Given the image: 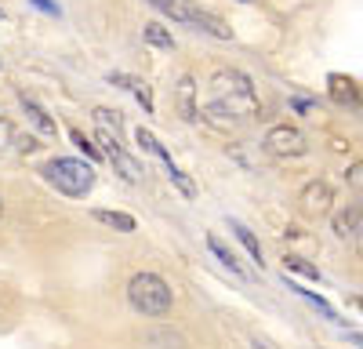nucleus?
<instances>
[{"mask_svg": "<svg viewBox=\"0 0 363 349\" xmlns=\"http://www.w3.org/2000/svg\"><path fill=\"white\" fill-rule=\"evenodd\" d=\"M69 138H73V145H77V150H80L87 160H95V164H99V160H106V157H102V150H99V145L91 142V138H87L80 128H73V131H69Z\"/></svg>", "mask_w": 363, "mask_h": 349, "instance_id": "nucleus-15", "label": "nucleus"}, {"mask_svg": "<svg viewBox=\"0 0 363 349\" xmlns=\"http://www.w3.org/2000/svg\"><path fill=\"white\" fill-rule=\"evenodd\" d=\"M211 87V99L200 109V116H211V121H251V116L262 113V99H258V87L247 73H240L233 66H218L207 80Z\"/></svg>", "mask_w": 363, "mask_h": 349, "instance_id": "nucleus-1", "label": "nucleus"}, {"mask_svg": "<svg viewBox=\"0 0 363 349\" xmlns=\"http://www.w3.org/2000/svg\"><path fill=\"white\" fill-rule=\"evenodd\" d=\"M352 302H356V309H359V313H363V295H359V299H352Z\"/></svg>", "mask_w": 363, "mask_h": 349, "instance_id": "nucleus-25", "label": "nucleus"}, {"mask_svg": "<svg viewBox=\"0 0 363 349\" xmlns=\"http://www.w3.org/2000/svg\"><path fill=\"white\" fill-rule=\"evenodd\" d=\"M327 87H330V95H335V102H345V106H359V102H363V99H359V87H356L349 77H330Z\"/></svg>", "mask_w": 363, "mask_h": 349, "instance_id": "nucleus-10", "label": "nucleus"}, {"mask_svg": "<svg viewBox=\"0 0 363 349\" xmlns=\"http://www.w3.org/2000/svg\"><path fill=\"white\" fill-rule=\"evenodd\" d=\"M298 204L309 218H323V215H330V208H335V189H330L327 179H313V182L301 186Z\"/></svg>", "mask_w": 363, "mask_h": 349, "instance_id": "nucleus-7", "label": "nucleus"}, {"mask_svg": "<svg viewBox=\"0 0 363 349\" xmlns=\"http://www.w3.org/2000/svg\"><path fill=\"white\" fill-rule=\"evenodd\" d=\"M345 182H349L352 189H363V160H356V164L345 171Z\"/></svg>", "mask_w": 363, "mask_h": 349, "instance_id": "nucleus-23", "label": "nucleus"}, {"mask_svg": "<svg viewBox=\"0 0 363 349\" xmlns=\"http://www.w3.org/2000/svg\"><path fill=\"white\" fill-rule=\"evenodd\" d=\"M0 18H8V15H4V8H0Z\"/></svg>", "mask_w": 363, "mask_h": 349, "instance_id": "nucleus-30", "label": "nucleus"}, {"mask_svg": "<svg viewBox=\"0 0 363 349\" xmlns=\"http://www.w3.org/2000/svg\"><path fill=\"white\" fill-rule=\"evenodd\" d=\"M240 4H255V0H240Z\"/></svg>", "mask_w": 363, "mask_h": 349, "instance_id": "nucleus-27", "label": "nucleus"}, {"mask_svg": "<svg viewBox=\"0 0 363 349\" xmlns=\"http://www.w3.org/2000/svg\"><path fill=\"white\" fill-rule=\"evenodd\" d=\"M18 102H22V113H26V121L33 124V128H37L40 135H51V138H55V121H51V113H44V109H40L37 102H29V99H18Z\"/></svg>", "mask_w": 363, "mask_h": 349, "instance_id": "nucleus-11", "label": "nucleus"}, {"mask_svg": "<svg viewBox=\"0 0 363 349\" xmlns=\"http://www.w3.org/2000/svg\"><path fill=\"white\" fill-rule=\"evenodd\" d=\"M95 145L102 150V157L113 164V171H116L124 182H142V164H138L131 153H124V145H120V138H116L113 131L99 128V138H95Z\"/></svg>", "mask_w": 363, "mask_h": 349, "instance_id": "nucleus-5", "label": "nucleus"}, {"mask_svg": "<svg viewBox=\"0 0 363 349\" xmlns=\"http://www.w3.org/2000/svg\"><path fill=\"white\" fill-rule=\"evenodd\" d=\"M178 109H182V116L186 121H200V109L193 106V77H182V84H178Z\"/></svg>", "mask_w": 363, "mask_h": 349, "instance_id": "nucleus-14", "label": "nucleus"}, {"mask_svg": "<svg viewBox=\"0 0 363 349\" xmlns=\"http://www.w3.org/2000/svg\"><path fill=\"white\" fill-rule=\"evenodd\" d=\"M95 121H99L106 131H113V135H116V131H120V124H124V116H120L116 109H106V106H99V109H95Z\"/></svg>", "mask_w": 363, "mask_h": 349, "instance_id": "nucleus-20", "label": "nucleus"}, {"mask_svg": "<svg viewBox=\"0 0 363 349\" xmlns=\"http://www.w3.org/2000/svg\"><path fill=\"white\" fill-rule=\"evenodd\" d=\"M40 171H44V179L66 196H87L91 189H95V167H91L87 160L62 157V160H48Z\"/></svg>", "mask_w": 363, "mask_h": 349, "instance_id": "nucleus-4", "label": "nucleus"}, {"mask_svg": "<svg viewBox=\"0 0 363 349\" xmlns=\"http://www.w3.org/2000/svg\"><path fill=\"white\" fill-rule=\"evenodd\" d=\"M294 291H298V295L306 299V302H313V306H316V309H320L323 316H335V309H330V306H327V302H323L320 295H313V291H306V287H294Z\"/></svg>", "mask_w": 363, "mask_h": 349, "instance_id": "nucleus-22", "label": "nucleus"}, {"mask_svg": "<svg viewBox=\"0 0 363 349\" xmlns=\"http://www.w3.org/2000/svg\"><path fill=\"white\" fill-rule=\"evenodd\" d=\"M128 302L131 309H138L142 316H164L174 306V291L164 277L157 273H135L128 280Z\"/></svg>", "mask_w": 363, "mask_h": 349, "instance_id": "nucleus-3", "label": "nucleus"}, {"mask_svg": "<svg viewBox=\"0 0 363 349\" xmlns=\"http://www.w3.org/2000/svg\"><path fill=\"white\" fill-rule=\"evenodd\" d=\"M135 142H138V150H145L149 157H157V160H164V164H174V160H171V150H167V145H164L153 131H149V128H138V131H135Z\"/></svg>", "mask_w": 363, "mask_h": 349, "instance_id": "nucleus-9", "label": "nucleus"}, {"mask_svg": "<svg viewBox=\"0 0 363 349\" xmlns=\"http://www.w3.org/2000/svg\"><path fill=\"white\" fill-rule=\"evenodd\" d=\"M109 84H116V87H128V92L142 102V109L145 113H153L157 109V102H153V87H149L145 80H138V77H128V73H113L109 77Z\"/></svg>", "mask_w": 363, "mask_h": 349, "instance_id": "nucleus-8", "label": "nucleus"}, {"mask_svg": "<svg viewBox=\"0 0 363 349\" xmlns=\"http://www.w3.org/2000/svg\"><path fill=\"white\" fill-rule=\"evenodd\" d=\"M349 338H352V342H356V345H363V335H349Z\"/></svg>", "mask_w": 363, "mask_h": 349, "instance_id": "nucleus-26", "label": "nucleus"}, {"mask_svg": "<svg viewBox=\"0 0 363 349\" xmlns=\"http://www.w3.org/2000/svg\"><path fill=\"white\" fill-rule=\"evenodd\" d=\"M15 138H18L15 124H11V121H4V116H0V150H8V145H15Z\"/></svg>", "mask_w": 363, "mask_h": 349, "instance_id": "nucleus-21", "label": "nucleus"}, {"mask_svg": "<svg viewBox=\"0 0 363 349\" xmlns=\"http://www.w3.org/2000/svg\"><path fill=\"white\" fill-rule=\"evenodd\" d=\"M91 215H95L102 226H109V229H116V233H135V218L131 215H124V211H109V208H95V211H91Z\"/></svg>", "mask_w": 363, "mask_h": 349, "instance_id": "nucleus-12", "label": "nucleus"}, {"mask_svg": "<svg viewBox=\"0 0 363 349\" xmlns=\"http://www.w3.org/2000/svg\"><path fill=\"white\" fill-rule=\"evenodd\" d=\"M149 4H153L160 15H167L171 22L189 26V29H196V33L211 37V40H233V29H229L222 18L207 15L203 8H196L193 0H149Z\"/></svg>", "mask_w": 363, "mask_h": 349, "instance_id": "nucleus-2", "label": "nucleus"}, {"mask_svg": "<svg viewBox=\"0 0 363 349\" xmlns=\"http://www.w3.org/2000/svg\"><path fill=\"white\" fill-rule=\"evenodd\" d=\"M145 40L153 44V48H167V51H174V37L167 33L164 26H157V22H149V26H145Z\"/></svg>", "mask_w": 363, "mask_h": 349, "instance_id": "nucleus-17", "label": "nucleus"}, {"mask_svg": "<svg viewBox=\"0 0 363 349\" xmlns=\"http://www.w3.org/2000/svg\"><path fill=\"white\" fill-rule=\"evenodd\" d=\"M229 226H233V233H236V240L244 244V248L251 251V258H255L258 266H262V248H258V240H255V233H251L247 226H240V222H229Z\"/></svg>", "mask_w": 363, "mask_h": 349, "instance_id": "nucleus-16", "label": "nucleus"}, {"mask_svg": "<svg viewBox=\"0 0 363 349\" xmlns=\"http://www.w3.org/2000/svg\"><path fill=\"white\" fill-rule=\"evenodd\" d=\"M167 174H171V182L178 186V193H182V196H196V186H193V179H189L186 171H178L174 164H167Z\"/></svg>", "mask_w": 363, "mask_h": 349, "instance_id": "nucleus-19", "label": "nucleus"}, {"mask_svg": "<svg viewBox=\"0 0 363 349\" xmlns=\"http://www.w3.org/2000/svg\"><path fill=\"white\" fill-rule=\"evenodd\" d=\"M255 349H265V345H262V342H255Z\"/></svg>", "mask_w": 363, "mask_h": 349, "instance_id": "nucleus-29", "label": "nucleus"}, {"mask_svg": "<svg viewBox=\"0 0 363 349\" xmlns=\"http://www.w3.org/2000/svg\"><path fill=\"white\" fill-rule=\"evenodd\" d=\"M33 4H37L40 11H48V15H58V8H55V0H33Z\"/></svg>", "mask_w": 363, "mask_h": 349, "instance_id": "nucleus-24", "label": "nucleus"}, {"mask_svg": "<svg viewBox=\"0 0 363 349\" xmlns=\"http://www.w3.org/2000/svg\"><path fill=\"white\" fill-rule=\"evenodd\" d=\"M284 266H287L291 273H298V277L320 280V270H316V266H309V262H306V258H298V255H287V258H284Z\"/></svg>", "mask_w": 363, "mask_h": 349, "instance_id": "nucleus-18", "label": "nucleus"}, {"mask_svg": "<svg viewBox=\"0 0 363 349\" xmlns=\"http://www.w3.org/2000/svg\"><path fill=\"white\" fill-rule=\"evenodd\" d=\"M265 153L272 157H301L306 153V135H301L294 124H272L262 138Z\"/></svg>", "mask_w": 363, "mask_h": 349, "instance_id": "nucleus-6", "label": "nucleus"}, {"mask_svg": "<svg viewBox=\"0 0 363 349\" xmlns=\"http://www.w3.org/2000/svg\"><path fill=\"white\" fill-rule=\"evenodd\" d=\"M0 215H4V200H0Z\"/></svg>", "mask_w": 363, "mask_h": 349, "instance_id": "nucleus-28", "label": "nucleus"}, {"mask_svg": "<svg viewBox=\"0 0 363 349\" xmlns=\"http://www.w3.org/2000/svg\"><path fill=\"white\" fill-rule=\"evenodd\" d=\"M207 248L215 251V258L222 262V266H225L229 273H236V277H244V266H240V258H236V255H233V251H229V248H225V244H222L218 237H215V233H207Z\"/></svg>", "mask_w": 363, "mask_h": 349, "instance_id": "nucleus-13", "label": "nucleus"}]
</instances>
